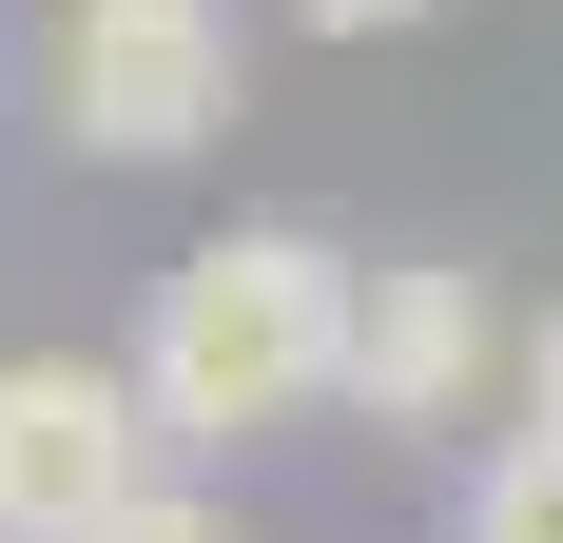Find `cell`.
I'll list each match as a JSON object with an SVG mask.
<instances>
[{
	"label": "cell",
	"mask_w": 563,
	"mask_h": 543,
	"mask_svg": "<svg viewBox=\"0 0 563 543\" xmlns=\"http://www.w3.org/2000/svg\"><path fill=\"white\" fill-rule=\"evenodd\" d=\"M350 330H369V272L331 253L311 214H233L156 272V311H136V408L156 446H253V428H311L350 408Z\"/></svg>",
	"instance_id": "cell-1"
},
{
	"label": "cell",
	"mask_w": 563,
	"mask_h": 543,
	"mask_svg": "<svg viewBox=\"0 0 563 543\" xmlns=\"http://www.w3.org/2000/svg\"><path fill=\"white\" fill-rule=\"evenodd\" d=\"M40 78H58V136H78V156L156 175V156H195L233 117V20L214 0H58Z\"/></svg>",
	"instance_id": "cell-2"
},
{
	"label": "cell",
	"mask_w": 563,
	"mask_h": 543,
	"mask_svg": "<svg viewBox=\"0 0 563 543\" xmlns=\"http://www.w3.org/2000/svg\"><path fill=\"white\" fill-rule=\"evenodd\" d=\"M136 486H175L136 369H98V350H0V543H98Z\"/></svg>",
	"instance_id": "cell-3"
},
{
	"label": "cell",
	"mask_w": 563,
	"mask_h": 543,
	"mask_svg": "<svg viewBox=\"0 0 563 543\" xmlns=\"http://www.w3.org/2000/svg\"><path fill=\"white\" fill-rule=\"evenodd\" d=\"M466 388H486V272L389 253L369 272V330H350V408L369 428H466Z\"/></svg>",
	"instance_id": "cell-4"
},
{
	"label": "cell",
	"mask_w": 563,
	"mask_h": 543,
	"mask_svg": "<svg viewBox=\"0 0 563 543\" xmlns=\"http://www.w3.org/2000/svg\"><path fill=\"white\" fill-rule=\"evenodd\" d=\"M448 543H563V428L525 408L486 466H466V505H448Z\"/></svg>",
	"instance_id": "cell-5"
},
{
	"label": "cell",
	"mask_w": 563,
	"mask_h": 543,
	"mask_svg": "<svg viewBox=\"0 0 563 543\" xmlns=\"http://www.w3.org/2000/svg\"><path fill=\"white\" fill-rule=\"evenodd\" d=\"M98 543H233V505H214V486H136Z\"/></svg>",
	"instance_id": "cell-6"
},
{
	"label": "cell",
	"mask_w": 563,
	"mask_h": 543,
	"mask_svg": "<svg viewBox=\"0 0 563 543\" xmlns=\"http://www.w3.org/2000/svg\"><path fill=\"white\" fill-rule=\"evenodd\" d=\"M291 20H331V40H389V20H428V0H291Z\"/></svg>",
	"instance_id": "cell-7"
},
{
	"label": "cell",
	"mask_w": 563,
	"mask_h": 543,
	"mask_svg": "<svg viewBox=\"0 0 563 543\" xmlns=\"http://www.w3.org/2000/svg\"><path fill=\"white\" fill-rule=\"evenodd\" d=\"M544 428H563V330H544Z\"/></svg>",
	"instance_id": "cell-8"
}]
</instances>
